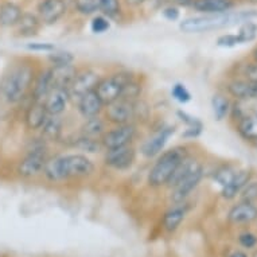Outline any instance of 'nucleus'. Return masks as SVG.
<instances>
[{
	"label": "nucleus",
	"mask_w": 257,
	"mask_h": 257,
	"mask_svg": "<svg viewBox=\"0 0 257 257\" xmlns=\"http://www.w3.org/2000/svg\"><path fill=\"white\" fill-rule=\"evenodd\" d=\"M126 5L131 6V7H139V6H142L146 2V0H124Z\"/></svg>",
	"instance_id": "nucleus-48"
},
{
	"label": "nucleus",
	"mask_w": 257,
	"mask_h": 257,
	"mask_svg": "<svg viewBox=\"0 0 257 257\" xmlns=\"http://www.w3.org/2000/svg\"><path fill=\"white\" fill-rule=\"evenodd\" d=\"M237 35H238L241 43L252 42L253 39L257 37V25L254 22L250 21L242 22V25L240 26V30H238Z\"/></svg>",
	"instance_id": "nucleus-32"
},
{
	"label": "nucleus",
	"mask_w": 257,
	"mask_h": 257,
	"mask_svg": "<svg viewBox=\"0 0 257 257\" xmlns=\"http://www.w3.org/2000/svg\"><path fill=\"white\" fill-rule=\"evenodd\" d=\"M250 82H252V98L257 100V82H253V81Z\"/></svg>",
	"instance_id": "nucleus-49"
},
{
	"label": "nucleus",
	"mask_w": 257,
	"mask_h": 257,
	"mask_svg": "<svg viewBox=\"0 0 257 257\" xmlns=\"http://www.w3.org/2000/svg\"><path fill=\"white\" fill-rule=\"evenodd\" d=\"M217 45L219 47H234L241 45V41L237 34H225L217 39Z\"/></svg>",
	"instance_id": "nucleus-40"
},
{
	"label": "nucleus",
	"mask_w": 257,
	"mask_h": 257,
	"mask_svg": "<svg viewBox=\"0 0 257 257\" xmlns=\"http://www.w3.org/2000/svg\"><path fill=\"white\" fill-rule=\"evenodd\" d=\"M54 89L53 84V69H42L41 72H37L34 84L31 88V100L33 101H45V98L49 96V93Z\"/></svg>",
	"instance_id": "nucleus-14"
},
{
	"label": "nucleus",
	"mask_w": 257,
	"mask_h": 257,
	"mask_svg": "<svg viewBox=\"0 0 257 257\" xmlns=\"http://www.w3.org/2000/svg\"><path fill=\"white\" fill-rule=\"evenodd\" d=\"M94 170L96 166L86 155L68 154L49 158L42 174L49 182L57 183L72 178L90 177Z\"/></svg>",
	"instance_id": "nucleus-2"
},
{
	"label": "nucleus",
	"mask_w": 257,
	"mask_h": 257,
	"mask_svg": "<svg viewBox=\"0 0 257 257\" xmlns=\"http://www.w3.org/2000/svg\"><path fill=\"white\" fill-rule=\"evenodd\" d=\"M39 26H41V21H39L38 15L31 13H23L15 27H17L18 34L22 37H33L38 33Z\"/></svg>",
	"instance_id": "nucleus-27"
},
{
	"label": "nucleus",
	"mask_w": 257,
	"mask_h": 257,
	"mask_svg": "<svg viewBox=\"0 0 257 257\" xmlns=\"http://www.w3.org/2000/svg\"><path fill=\"white\" fill-rule=\"evenodd\" d=\"M26 49L30 51H35V53H51L55 50V46L53 43L46 42H33L27 43Z\"/></svg>",
	"instance_id": "nucleus-41"
},
{
	"label": "nucleus",
	"mask_w": 257,
	"mask_h": 257,
	"mask_svg": "<svg viewBox=\"0 0 257 257\" xmlns=\"http://www.w3.org/2000/svg\"><path fill=\"white\" fill-rule=\"evenodd\" d=\"M136 136V126L132 122L122 124V125H114L104 134L101 138L102 147L105 150H113V148L130 146L132 140Z\"/></svg>",
	"instance_id": "nucleus-9"
},
{
	"label": "nucleus",
	"mask_w": 257,
	"mask_h": 257,
	"mask_svg": "<svg viewBox=\"0 0 257 257\" xmlns=\"http://www.w3.org/2000/svg\"><path fill=\"white\" fill-rule=\"evenodd\" d=\"M201 166L202 165L199 163L198 160L187 156V158L182 162L181 165L178 166V169L175 170V173L173 174V177L170 178L167 186H169L170 189H173V187H175L182 179H185L187 175H190V174L193 173V171H195V170L198 169V167H201Z\"/></svg>",
	"instance_id": "nucleus-26"
},
{
	"label": "nucleus",
	"mask_w": 257,
	"mask_h": 257,
	"mask_svg": "<svg viewBox=\"0 0 257 257\" xmlns=\"http://www.w3.org/2000/svg\"><path fill=\"white\" fill-rule=\"evenodd\" d=\"M228 92L238 101H246L252 98V82L245 80H234L228 85Z\"/></svg>",
	"instance_id": "nucleus-28"
},
{
	"label": "nucleus",
	"mask_w": 257,
	"mask_h": 257,
	"mask_svg": "<svg viewBox=\"0 0 257 257\" xmlns=\"http://www.w3.org/2000/svg\"><path fill=\"white\" fill-rule=\"evenodd\" d=\"M171 2L178 6H182V7H190V6L193 7L195 0H171Z\"/></svg>",
	"instance_id": "nucleus-47"
},
{
	"label": "nucleus",
	"mask_w": 257,
	"mask_h": 257,
	"mask_svg": "<svg viewBox=\"0 0 257 257\" xmlns=\"http://www.w3.org/2000/svg\"><path fill=\"white\" fill-rule=\"evenodd\" d=\"M254 144H256V147H257V139H256V140H254Z\"/></svg>",
	"instance_id": "nucleus-53"
},
{
	"label": "nucleus",
	"mask_w": 257,
	"mask_h": 257,
	"mask_svg": "<svg viewBox=\"0 0 257 257\" xmlns=\"http://www.w3.org/2000/svg\"><path fill=\"white\" fill-rule=\"evenodd\" d=\"M174 134H175V126L167 125L163 126V128H160L159 131L155 132L152 136H150V138L142 144V147H140L142 155H143L144 158H147V159H152V158H155V156L159 155L160 152H163L166 144H167L169 139L174 135Z\"/></svg>",
	"instance_id": "nucleus-11"
},
{
	"label": "nucleus",
	"mask_w": 257,
	"mask_h": 257,
	"mask_svg": "<svg viewBox=\"0 0 257 257\" xmlns=\"http://www.w3.org/2000/svg\"><path fill=\"white\" fill-rule=\"evenodd\" d=\"M110 27L109 21L108 18L104 17V15H98V17H94L90 22V30H92L94 34H104L105 31H108Z\"/></svg>",
	"instance_id": "nucleus-37"
},
{
	"label": "nucleus",
	"mask_w": 257,
	"mask_h": 257,
	"mask_svg": "<svg viewBox=\"0 0 257 257\" xmlns=\"http://www.w3.org/2000/svg\"><path fill=\"white\" fill-rule=\"evenodd\" d=\"M76 9L82 15H92L98 11V0H76Z\"/></svg>",
	"instance_id": "nucleus-36"
},
{
	"label": "nucleus",
	"mask_w": 257,
	"mask_h": 257,
	"mask_svg": "<svg viewBox=\"0 0 257 257\" xmlns=\"http://www.w3.org/2000/svg\"><path fill=\"white\" fill-rule=\"evenodd\" d=\"M106 120L102 118L101 116H96V117L85 118L84 124L81 126V135L86 136V138H92V139L101 140L108 128H106Z\"/></svg>",
	"instance_id": "nucleus-23"
},
{
	"label": "nucleus",
	"mask_w": 257,
	"mask_h": 257,
	"mask_svg": "<svg viewBox=\"0 0 257 257\" xmlns=\"http://www.w3.org/2000/svg\"><path fill=\"white\" fill-rule=\"evenodd\" d=\"M229 222L232 223H249L257 219V206L252 202L241 201L229 210Z\"/></svg>",
	"instance_id": "nucleus-19"
},
{
	"label": "nucleus",
	"mask_w": 257,
	"mask_h": 257,
	"mask_svg": "<svg viewBox=\"0 0 257 257\" xmlns=\"http://www.w3.org/2000/svg\"><path fill=\"white\" fill-rule=\"evenodd\" d=\"M256 13H223V14H207L201 17L187 18L179 23V29L185 34H202L214 30H221L230 27L241 22L249 21V18L254 17Z\"/></svg>",
	"instance_id": "nucleus-3"
},
{
	"label": "nucleus",
	"mask_w": 257,
	"mask_h": 257,
	"mask_svg": "<svg viewBox=\"0 0 257 257\" xmlns=\"http://www.w3.org/2000/svg\"><path fill=\"white\" fill-rule=\"evenodd\" d=\"M189 207L185 202L175 203L173 209H170L163 217V226L167 232H175L181 226L182 221L185 219Z\"/></svg>",
	"instance_id": "nucleus-22"
},
{
	"label": "nucleus",
	"mask_w": 257,
	"mask_h": 257,
	"mask_svg": "<svg viewBox=\"0 0 257 257\" xmlns=\"http://www.w3.org/2000/svg\"><path fill=\"white\" fill-rule=\"evenodd\" d=\"M136 117V101L118 98L112 104L105 105V120L113 125L128 124Z\"/></svg>",
	"instance_id": "nucleus-7"
},
{
	"label": "nucleus",
	"mask_w": 257,
	"mask_h": 257,
	"mask_svg": "<svg viewBox=\"0 0 257 257\" xmlns=\"http://www.w3.org/2000/svg\"><path fill=\"white\" fill-rule=\"evenodd\" d=\"M162 13H163V17H165L167 21L171 22L178 21V19H179V15H181L179 10H178V7H175V6H169V7H166Z\"/></svg>",
	"instance_id": "nucleus-45"
},
{
	"label": "nucleus",
	"mask_w": 257,
	"mask_h": 257,
	"mask_svg": "<svg viewBox=\"0 0 257 257\" xmlns=\"http://www.w3.org/2000/svg\"><path fill=\"white\" fill-rule=\"evenodd\" d=\"M193 9L203 15L223 14L229 13L233 9V2L232 0H195Z\"/></svg>",
	"instance_id": "nucleus-21"
},
{
	"label": "nucleus",
	"mask_w": 257,
	"mask_h": 257,
	"mask_svg": "<svg viewBox=\"0 0 257 257\" xmlns=\"http://www.w3.org/2000/svg\"><path fill=\"white\" fill-rule=\"evenodd\" d=\"M241 201L254 203L257 201V181L249 182L240 193Z\"/></svg>",
	"instance_id": "nucleus-38"
},
{
	"label": "nucleus",
	"mask_w": 257,
	"mask_h": 257,
	"mask_svg": "<svg viewBox=\"0 0 257 257\" xmlns=\"http://www.w3.org/2000/svg\"><path fill=\"white\" fill-rule=\"evenodd\" d=\"M136 160V150L130 146L124 147L113 148V150H106L104 162L108 167L117 171H125L134 166Z\"/></svg>",
	"instance_id": "nucleus-10"
},
{
	"label": "nucleus",
	"mask_w": 257,
	"mask_h": 257,
	"mask_svg": "<svg viewBox=\"0 0 257 257\" xmlns=\"http://www.w3.org/2000/svg\"><path fill=\"white\" fill-rule=\"evenodd\" d=\"M202 178L203 167L201 166V167H198L190 175H187L185 179H182L175 187H173V193H171V201H173V203L185 202L186 198L198 187L199 182L202 181Z\"/></svg>",
	"instance_id": "nucleus-12"
},
{
	"label": "nucleus",
	"mask_w": 257,
	"mask_h": 257,
	"mask_svg": "<svg viewBox=\"0 0 257 257\" xmlns=\"http://www.w3.org/2000/svg\"><path fill=\"white\" fill-rule=\"evenodd\" d=\"M53 69V84L54 88L66 89L70 86L73 78L77 74V68L70 63V65H63V66H51Z\"/></svg>",
	"instance_id": "nucleus-24"
},
{
	"label": "nucleus",
	"mask_w": 257,
	"mask_h": 257,
	"mask_svg": "<svg viewBox=\"0 0 257 257\" xmlns=\"http://www.w3.org/2000/svg\"><path fill=\"white\" fill-rule=\"evenodd\" d=\"M203 124H198V125H190L186 126V130L182 134V138L185 139H197L201 134H202Z\"/></svg>",
	"instance_id": "nucleus-43"
},
{
	"label": "nucleus",
	"mask_w": 257,
	"mask_h": 257,
	"mask_svg": "<svg viewBox=\"0 0 257 257\" xmlns=\"http://www.w3.org/2000/svg\"><path fill=\"white\" fill-rule=\"evenodd\" d=\"M189 156V150L185 146H175L167 151L160 152L147 175V183L151 187H162L169 183L178 166Z\"/></svg>",
	"instance_id": "nucleus-4"
},
{
	"label": "nucleus",
	"mask_w": 257,
	"mask_h": 257,
	"mask_svg": "<svg viewBox=\"0 0 257 257\" xmlns=\"http://www.w3.org/2000/svg\"><path fill=\"white\" fill-rule=\"evenodd\" d=\"M171 96H173L174 100H177L181 104H186V102H189L191 100V93L189 92V89L186 88V85L181 84V82H177V84L173 85Z\"/></svg>",
	"instance_id": "nucleus-35"
},
{
	"label": "nucleus",
	"mask_w": 257,
	"mask_h": 257,
	"mask_svg": "<svg viewBox=\"0 0 257 257\" xmlns=\"http://www.w3.org/2000/svg\"><path fill=\"white\" fill-rule=\"evenodd\" d=\"M47 113L45 104L41 101H33L30 102V105L27 106V109L25 112V124L27 126V130L30 131H41V128L46 121Z\"/></svg>",
	"instance_id": "nucleus-15"
},
{
	"label": "nucleus",
	"mask_w": 257,
	"mask_h": 257,
	"mask_svg": "<svg viewBox=\"0 0 257 257\" xmlns=\"http://www.w3.org/2000/svg\"><path fill=\"white\" fill-rule=\"evenodd\" d=\"M98 11L106 18L117 17L121 11L120 0H98Z\"/></svg>",
	"instance_id": "nucleus-33"
},
{
	"label": "nucleus",
	"mask_w": 257,
	"mask_h": 257,
	"mask_svg": "<svg viewBox=\"0 0 257 257\" xmlns=\"http://www.w3.org/2000/svg\"><path fill=\"white\" fill-rule=\"evenodd\" d=\"M229 257H248V256H246L244 252H240V250H237V252H233Z\"/></svg>",
	"instance_id": "nucleus-50"
},
{
	"label": "nucleus",
	"mask_w": 257,
	"mask_h": 257,
	"mask_svg": "<svg viewBox=\"0 0 257 257\" xmlns=\"http://www.w3.org/2000/svg\"><path fill=\"white\" fill-rule=\"evenodd\" d=\"M253 257H257V252H254V254H253Z\"/></svg>",
	"instance_id": "nucleus-52"
},
{
	"label": "nucleus",
	"mask_w": 257,
	"mask_h": 257,
	"mask_svg": "<svg viewBox=\"0 0 257 257\" xmlns=\"http://www.w3.org/2000/svg\"><path fill=\"white\" fill-rule=\"evenodd\" d=\"M37 70L26 61L13 63L0 82V96L10 105L21 104L31 92Z\"/></svg>",
	"instance_id": "nucleus-1"
},
{
	"label": "nucleus",
	"mask_w": 257,
	"mask_h": 257,
	"mask_svg": "<svg viewBox=\"0 0 257 257\" xmlns=\"http://www.w3.org/2000/svg\"><path fill=\"white\" fill-rule=\"evenodd\" d=\"M211 109H213L215 120L221 121L230 112V101L222 94H214L211 98Z\"/></svg>",
	"instance_id": "nucleus-30"
},
{
	"label": "nucleus",
	"mask_w": 257,
	"mask_h": 257,
	"mask_svg": "<svg viewBox=\"0 0 257 257\" xmlns=\"http://www.w3.org/2000/svg\"><path fill=\"white\" fill-rule=\"evenodd\" d=\"M177 116H178V118H179V120L183 122V124H186V126L198 125V124H202V122L199 121L198 118L194 117V116H191V114L186 113V112H183V110H178Z\"/></svg>",
	"instance_id": "nucleus-44"
},
{
	"label": "nucleus",
	"mask_w": 257,
	"mask_h": 257,
	"mask_svg": "<svg viewBox=\"0 0 257 257\" xmlns=\"http://www.w3.org/2000/svg\"><path fill=\"white\" fill-rule=\"evenodd\" d=\"M234 173H236V171L230 169V167H222V169H219L218 171L214 174V179L218 182L219 185H221V187H222V186L228 185L229 182H230V179L233 178Z\"/></svg>",
	"instance_id": "nucleus-39"
},
{
	"label": "nucleus",
	"mask_w": 257,
	"mask_h": 257,
	"mask_svg": "<svg viewBox=\"0 0 257 257\" xmlns=\"http://www.w3.org/2000/svg\"><path fill=\"white\" fill-rule=\"evenodd\" d=\"M23 15V10L14 2H5L0 5V27L10 29L15 27Z\"/></svg>",
	"instance_id": "nucleus-20"
},
{
	"label": "nucleus",
	"mask_w": 257,
	"mask_h": 257,
	"mask_svg": "<svg viewBox=\"0 0 257 257\" xmlns=\"http://www.w3.org/2000/svg\"><path fill=\"white\" fill-rule=\"evenodd\" d=\"M100 78H101L100 74L92 70V69L77 70L76 77L73 78L72 84L68 88L70 100H77L78 101L86 93L93 92L96 89V86H97Z\"/></svg>",
	"instance_id": "nucleus-8"
},
{
	"label": "nucleus",
	"mask_w": 257,
	"mask_h": 257,
	"mask_svg": "<svg viewBox=\"0 0 257 257\" xmlns=\"http://www.w3.org/2000/svg\"><path fill=\"white\" fill-rule=\"evenodd\" d=\"M238 242H240L241 246H244V248L252 249L257 245V237L254 236L253 233H241L240 237H238Z\"/></svg>",
	"instance_id": "nucleus-42"
},
{
	"label": "nucleus",
	"mask_w": 257,
	"mask_h": 257,
	"mask_svg": "<svg viewBox=\"0 0 257 257\" xmlns=\"http://www.w3.org/2000/svg\"><path fill=\"white\" fill-rule=\"evenodd\" d=\"M63 130V120L61 116L49 114L41 128V136L46 142H58Z\"/></svg>",
	"instance_id": "nucleus-25"
},
{
	"label": "nucleus",
	"mask_w": 257,
	"mask_h": 257,
	"mask_svg": "<svg viewBox=\"0 0 257 257\" xmlns=\"http://www.w3.org/2000/svg\"><path fill=\"white\" fill-rule=\"evenodd\" d=\"M250 178H252V173H250L249 170H240V171H236L228 185L222 186V189H221V195H222L225 199L236 198L237 195L241 193V190L244 189L245 186L250 182Z\"/></svg>",
	"instance_id": "nucleus-18"
},
{
	"label": "nucleus",
	"mask_w": 257,
	"mask_h": 257,
	"mask_svg": "<svg viewBox=\"0 0 257 257\" xmlns=\"http://www.w3.org/2000/svg\"><path fill=\"white\" fill-rule=\"evenodd\" d=\"M49 61L51 66H63V65H70L74 62V55L70 51L54 50L49 54Z\"/></svg>",
	"instance_id": "nucleus-34"
},
{
	"label": "nucleus",
	"mask_w": 257,
	"mask_h": 257,
	"mask_svg": "<svg viewBox=\"0 0 257 257\" xmlns=\"http://www.w3.org/2000/svg\"><path fill=\"white\" fill-rule=\"evenodd\" d=\"M238 132L246 140L257 139V113H250L240 118L238 122Z\"/></svg>",
	"instance_id": "nucleus-29"
},
{
	"label": "nucleus",
	"mask_w": 257,
	"mask_h": 257,
	"mask_svg": "<svg viewBox=\"0 0 257 257\" xmlns=\"http://www.w3.org/2000/svg\"><path fill=\"white\" fill-rule=\"evenodd\" d=\"M246 77H248L249 81H253V82H257V63H252L246 68Z\"/></svg>",
	"instance_id": "nucleus-46"
},
{
	"label": "nucleus",
	"mask_w": 257,
	"mask_h": 257,
	"mask_svg": "<svg viewBox=\"0 0 257 257\" xmlns=\"http://www.w3.org/2000/svg\"><path fill=\"white\" fill-rule=\"evenodd\" d=\"M66 14L65 0H42L38 5V18L43 25H54Z\"/></svg>",
	"instance_id": "nucleus-13"
},
{
	"label": "nucleus",
	"mask_w": 257,
	"mask_h": 257,
	"mask_svg": "<svg viewBox=\"0 0 257 257\" xmlns=\"http://www.w3.org/2000/svg\"><path fill=\"white\" fill-rule=\"evenodd\" d=\"M74 147L78 148L80 151L88 152V154H96V152H100L104 148L101 140L92 139V138H86V136L82 135L74 142Z\"/></svg>",
	"instance_id": "nucleus-31"
},
{
	"label": "nucleus",
	"mask_w": 257,
	"mask_h": 257,
	"mask_svg": "<svg viewBox=\"0 0 257 257\" xmlns=\"http://www.w3.org/2000/svg\"><path fill=\"white\" fill-rule=\"evenodd\" d=\"M253 59H254V63H257V47L253 50Z\"/></svg>",
	"instance_id": "nucleus-51"
},
{
	"label": "nucleus",
	"mask_w": 257,
	"mask_h": 257,
	"mask_svg": "<svg viewBox=\"0 0 257 257\" xmlns=\"http://www.w3.org/2000/svg\"><path fill=\"white\" fill-rule=\"evenodd\" d=\"M70 96L66 89L54 88L49 93V96L45 98V108L47 113L54 114V116H61L66 110V106L69 104Z\"/></svg>",
	"instance_id": "nucleus-16"
},
{
	"label": "nucleus",
	"mask_w": 257,
	"mask_h": 257,
	"mask_svg": "<svg viewBox=\"0 0 257 257\" xmlns=\"http://www.w3.org/2000/svg\"><path fill=\"white\" fill-rule=\"evenodd\" d=\"M46 140L42 136L30 142L26 155L18 162L17 174L23 179H31L43 173L49 155H47Z\"/></svg>",
	"instance_id": "nucleus-5"
},
{
	"label": "nucleus",
	"mask_w": 257,
	"mask_h": 257,
	"mask_svg": "<svg viewBox=\"0 0 257 257\" xmlns=\"http://www.w3.org/2000/svg\"><path fill=\"white\" fill-rule=\"evenodd\" d=\"M134 78H135V76L130 72L113 73L110 76L100 78L94 92L97 93V96L100 97L102 104L108 105V104H112L118 98H121L122 90L125 88V85Z\"/></svg>",
	"instance_id": "nucleus-6"
},
{
	"label": "nucleus",
	"mask_w": 257,
	"mask_h": 257,
	"mask_svg": "<svg viewBox=\"0 0 257 257\" xmlns=\"http://www.w3.org/2000/svg\"><path fill=\"white\" fill-rule=\"evenodd\" d=\"M77 108H78V112H80L82 117L90 118L100 116L105 105L102 104V101L97 96V93L93 90V92L86 93L85 96H82L77 101Z\"/></svg>",
	"instance_id": "nucleus-17"
}]
</instances>
